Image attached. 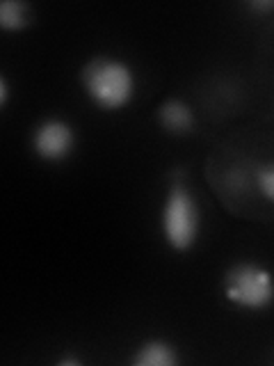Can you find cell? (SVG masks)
Segmentation results:
<instances>
[{"mask_svg": "<svg viewBox=\"0 0 274 366\" xmlns=\"http://www.w3.org/2000/svg\"><path fill=\"white\" fill-rule=\"evenodd\" d=\"M256 188L263 197L274 204V163H265L256 169Z\"/></svg>", "mask_w": 274, "mask_h": 366, "instance_id": "ba28073f", "label": "cell"}, {"mask_svg": "<svg viewBox=\"0 0 274 366\" xmlns=\"http://www.w3.org/2000/svg\"><path fill=\"white\" fill-rule=\"evenodd\" d=\"M251 9H260V11L274 9V3H251Z\"/></svg>", "mask_w": 274, "mask_h": 366, "instance_id": "30bf717a", "label": "cell"}, {"mask_svg": "<svg viewBox=\"0 0 274 366\" xmlns=\"http://www.w3.org/2000/svg\"><path fill=\"white\" fill-rule=\"evenodd\" d=\"M160 229H163L165 243L174 252H188L197 243L201 232V213L190 188L183 181H174L169 186Z\"/></svg>", "mask_w": 274, "mask_h": 366, "instance_id": "7a4b0ae2", "label": "cell"}, {"mask_svg": "<svg viewBox=\"0 0 274 366\" xmlns=\"http://www.w3.org/2000/svg\"><path fill=\"white\" fill-rule=\"evenodd\" d=\"M158 122L171 135H186L194 129V112L186 101L171 99L158 108Z\"/></svg>", "mask_w": 274, "mask_h": 366, "instance_id": "5b68a950", "label": "cell"}, {"mask_svg": "<svg viewBox=\"0 0 274 366\" xmlns=\"http://www.w3.org/2000/svg\"><path fill=\"white\" fill-rule=\"evenodd\" d=\"M0 103H7V80L5 78H0Z\"/></svg>", "mask_w": 274, "mask_h": 366, "instance_id": "9c48e42d", "label": "cell"}, {"mask_svg": "<svg viewBox=\"0 0 274 366\" xmlns=\"http://www.w3.org/2000/svg\"><path fill=\"white\" fill-rule=\"evenodd\" d=\"M76 147V131L73 126L60 119V117H49L44 119L32 133V149L34 154L51 163H60V160L68 158Z\"/></svg>", "mask_w": 274, "mask_h": 366, "instance_id": "277c9868", "label": "cell"}, {"mask_svg": "<svg viewBox=\"0 0 274 366\" xmlns=\"http://www.w3.org/2000/svg\"><path fill=\"white\" fill-rule=\"evenodd\" d=\"M30 23V7L19 0H7L0 5V26L5 30H23Z\"/></svg>", "mask_w": 274, "mask_h": 366, "instance_id": "52a82bcc", "label": "cell"}, {"mask_svg": "<svg viewBox=\"0 0 274 366\" xmlns=\"http://www.w3.org/2000/svg\"><path fill=\"white\" fill-rule=\"evenodd\" d=\"M133 362L137 366H174L178 362L176 348L165 339H148L137 348Z\"/></svg>", "mask_w": 274, "mask_h": 366, "instance_id": "8992f818", "label": "cell"}, {"mask_svg": "<svg viewBox=\"0 0 274 366\" xmlns=\"http://www.w3.org/2000/svg\"><path fill=\"white\" fill-rule=\"evenodd\" d=\"M226 302L247 312H263L274 305V272L260 263L243 261L228 268L222 280Z\"/></svg>", "mask_w": 274, "mask_h": 366, "instance_id": "3957f363", "label": "cell"}, {"mask_svg": "<svg viewBox=\"0 0 274 366\" xmlns=\"http://www.w3.org/2000/svg\"><path fill=\"white\" fill-rule=\"evenodd\" d=\"M80 80H83V89L89 101L96 108L108 112H117L131 106L137 89L135 71L131 64L108 55H98L94 60H89L80 71Z\"/></svg>", "mask_w": 274, "mask_h": 366, "instance_id": "6da1fadb", "label": "cell"}]
</instances>
